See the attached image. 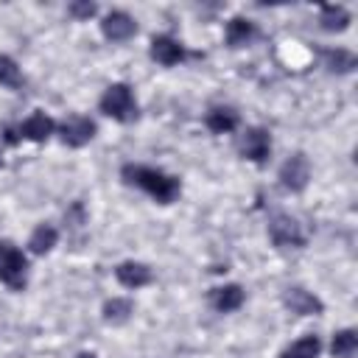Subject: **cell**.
Here are the masks:
<instances>
[{
    "mask_svg": "<svg viewBox=\"0 0 358 358\" xmlns=\"http://www.w3.org/2000/svg\"><path fill=\"white\" fill-rule=\"evenodd\" d=\"M123 179L140 190H145L151 199H157L159 204H168L179 196V179L157 171V168H145V165H123Z\"/></svg>",
    "mask_w": 358,
    "mask_h": 358,
    "instance_id": "cell-1",
    "label": "cell"
},
{
    "mask_svg": "<svg viewBox=\"0 0 358 358\" xmlns=\"http://www.w3.org/2000/svg\"><path fill=\"white\" fill-rule=\"evenodd\" d=\"M25 271H28L25 255L14 243L0 241V282H6L11 291H22L25 288Z\"/></svg>",
    "mask_w": 358,
    "mask_h": 358,
    "instance_id": "cell-2",
    "label": "cell"
},
{
    "mask_svg": "<svg viewBox=\"0 0 358 358\" xmlns=\"http://www.w3.org/2000/svg\"><path fill=\"white\" fill-rule=\"evenodd\" d=\"M101 112L109 115L112 120H120V123L134 120L137 103H134V98H131V90H129L126 84H112V87L101 95Z\"/></svg>",
    "mask_w": 358,
    "mask_h": 358,
    "instance_id": "cell-3",
    "label": "cell"
},
{
    "mask_svg": "<svg viewBox=\"0 0 358 358\" xmlns=\"http://www.w3.org/2000/svg\"><path fill=\"white\" fill-rule=\"evenodd\" d=\"M308 179H310V162H308L305 154H294V157H288L282 162V168H280V185L285 190L299 193V190H305Z\"/></svg>",
    "mask_w": 358,
    "mask_h": 358,
    "instance_id": "cell-4",
    "label": "cell"
},
{
    "mask_svg": "<svg viewBox=\"0 0 358 358\" xmlns=\"http://www.w3.org/2000/svg\"><path fill=\"white\" fill-rule=\"evenodd\" d=\"M268 235L277 246H302L305 243V235L291 215H274L268 221Z\"/></svg>",
    "mask_w": 358,
    "mask_h": 358,
    "instance_id": "cell-5",
    "label": "cell"
},
{
    "mask_svg": "<svg viewBox=\"0 0 358 358\" xmlns=\"http://www.w3.org/2000/svg\"><path fill=\"white\" fill-rule=\"evenodd\" d=\"M92 137H95V123H92L90 117L76 115V117H67V120L62 123V140H64V145H70V148H81V145H87Z\"/></svg>",
    "mask_w": 358,
    "mask_h": 358,
    "instance_id": "cell-6",
    "label": "cell"
},
{
    "mask_svg": "<svg viewBox=\"0 0 358 358\" xmlns=\"http://www.w3.org/2000/svg\"><path fill=\"white\" fill-rule=\"evenodd\" d=\"M271 151V140H268V131L266 129H246V134L241 137V154L252 162H266Z\"/></svg>",
    "mask_w": 358,
    "mask_h": 358,
    "instance_id": "cell-7",
    "label": "cell"
},
{
    "mask_svg": "<svg viewBox=\"0 0 358 358\" xmlns=\"http://www.w3.org/2000/svg\"><path fill=\"white\" fill-rule=\"evenodd\" d=\"M101 31H103V36L112 39V42H126V39L137 31V22H134L126 11H112V14L103 17Z\"/></svg>",
    "mask_w": 358,
    "mask_h": 358,
    "instance_id": "cell-8",
    "label": "cell"
},
{
    "mask_svg": "<svg viewBox=\"0 0 358 358\" xmlns=\"http://www.w3.org/2000/svg\"><path fill=\"white\" fill-rule=\"evenodd\" d=\"M285 305L291 308V313H299V316H316V313H322V299L319 296H313L310 291H305V288H288L285 291Z\"/></svg>",
    "mask_w": 358,
    "mask_h": 358,
    "instance_id": "cell-9",
    "label": "cell"
},
{
    "mask_svg": "<svg viewBox=\"0 0 358 358\" xmlns=\"http://www.w3.org/2000/svg\"><path fill=\"white\" fill-rule=\"evenodd\" d=\"M115 277H117V282L126 285V288H143V285L151 282V268H148L145 263L126 260V263H120V266L115 268Z\"/></svg>",
    "mask_w": 358,
    "mask_h": 358,
    "instance_id": "cell-10",
    "label": "cell"
},
{
    "mask_svg": "<svg viewBox=\"0 0 358 358\" xmlns=\"http://www.w3.org/2000/svg\"><path fill=\"white\" fill-rule=\"evenodd\" d=\"M151 56H154L159 64L171 67V64H179V62L185 59V48H182L176 39H171V36H154V39H151Z\"/></svg>",
    "mask_w": 358,
    "mask_h": 358,
    "instance_id": "cell-11",
    "label": "cell"
},
{
    "mask_svg": "<svg viewBox=\"0 0 358 358\" xmlns=\"http://www.w3.org/2000/svg\"><path fill=\"white\" fill-rule=\"evenodd\" d=\"M210 305H213L218 313L238 310V308L243 305V288H241V285H221V288H213Z\"/></svg>",
    "mask_w": 358,
    "mask_h": 358,
    "instance_id": "cell-12",
    "label": "cell"
},
{
    "mask_svg": "<svg viewBox=\"0 0 358 358\" xmlns=\"http://www.w3.org/2000/svg\"><path fill=\"white\" fill-rule=\"evenodd\" d=\"M53 129H56V123H53L45 112H34V115L20 126V134H22L25 140L42 143V140H48V137L53 134Z\"/></svg>",
    "mask_w": 358,
    "mask_h": 358,
    "instance_id": "cell-13",
    "label": "cell"
},
{
    "mask_svg": "<svg viewBox=\"0 0 358 358\" xmlns=\"http://www.w3.org/2000/svg\"><path fill=\"white\" fill-rule=\"evenodd\" d=\"M255 34H257V31H255V22H249V20H243V17H235V20L227 22V42H229L232 48L249 45Z\"/></svg>",
    "mask_w": 358,
    "mask_h": 358,
    "instance_id": "cell-14",
    "label": "cell"
},
{
    "mask_svg": "<svg viewBox=\"0 0 358 358\" xmlns=\"http://www.w3.org/2000/svg\"><path fill=\"white\" fill-rule=\"evenodd\" d=\"M204 123H207L210 131H215V134H227V131H232V129L238 126V112L229 109V106H218V109H213V112L207 115Z\"/></svg>",
    "mask_w": 358,
    "mask_h": 358,
    "instance_id": "cell-15",
    "label": "cell"
},
{
    "mask_svg": "<svg viewBox=\"0 0 358 358\" xmlns=\"http://www.w3.org/2000/svg\"><path fill=\"white\" fill-rule=\"evenodd\" d=\"M355 350H358V333L355 330H338L330 341L333 358H352Z\"/></svg>",
    "mask_w": 358,
    "mask_h": 358,
    "instance_id": "cell-16",
    "label": "cell"
},
{
    "mask_svg": "<svg viewBox=\"0 0 358 358\" xmlns=\"http://www.w3.org/2000/svg\"><path fill=\"white\" fill-rule=\"evenodd\" d=\"M319 22L324 31H344L350 25V11L344 6H324L319 14Z\"/></svg>",
    "mask_w": 358,
    "mask_h": 358,
    "instance_id": "cell-17",
    "label": "cell"
},
{
    "mask_svg": "<svg viewBox=\"0 0 358 358\" xmlns=\"http://www.w3.org/2000/svg\"><path fill=\"white\" fill-rule=\"evenodd\" d=\"M56 238H59V232H56L50 224H39V227L34 229L28 246H31L34 255H45V252H50V249L56 246Z\"/></svg>",
    "mask_w": 358,
    "mask_h": 358,
    "instance_id": "cell-18",
    "label": "cell"
},
{
    "mask_svg": "<svg viewBox=\"0 0 358 358\" xmlns=\"http://www.w3.org/2000/svg\"><path fill=\"white\" fill-rule=\"evenodd\" d=\"M131 313H134V305L129 299H123V296H115V299H109L103 305V319L109 324H123V322H129Z\"/></svg>",
    "mask_w": 358,
    "mask_h": 358,
    "instance_id": "cell-19",
    "label": "cell"
},
{
    "mask_svg": "<svg viewBox=\"0 0 358 358\" xmlns=\"http://www.w3.org/2000/svg\"><path fill=\"white\" fill-rule=\"evenodd\" d=\"M322 352V341L316 336H305L299 341H294L288 350H282L280 358H316Z\"/></svg>",
    "mask_w": 358,
    "mask_h": 358,
    "instance_id": "cell-20",
    "label": "cell"
},
{
    "mask_svg": "<svg viewBox=\"0 0 358 358\" xmlns=\"http://www.w3.org/2000/svg\"><path fill=\"white\" fill-rule=\"evenodd\" d=\"M324 67L333 70V73H350L355 67V56L344 48H336V50H324Z\"/></svg>",
    "mask_w": 358,
    "mask_h": 358,
    "instance_id": "cell-21",
    "label": "cell"
},
{
    "mask_svg": "<svg viewBox=\"0 0 358 358\" xmlns=\"http://www.w3.org/2000/svg\"><path fill=\"white\" fill-rule=\"evenodd\" d=\"M0 84L8 87V90L22 87V73H20V67L11 56H0Z\"/></svg>",
    "mask_w": 358,
    "mask_h": 358,
    "instance_id": "cell-22",
    "label": "cell"
},
{
    "mask_svg": "<svg viewBox=\"0 0 358 358\" xmlns=\"http://www.w3.org/2000/svg\"><path fill=\"white\" fill-rule=\"evenodd\" d=\"M67 11H70V17H76V20H90V17L98 14V6L90 3V0H76V3H70Z\"/></svg>",
    "mask_w": 358,
    "mask_h": 358,
    "instance_id": "cell-23",
    "label": "cell"
},
{
    "mask_svg": "<svg viewBox=\"0 0 358 358\" xmlns=\"http://www.w3.org/2000/svg\"><path fill=\"white\" fill-rule=\"evenodd\" d=\"M78 358H95V355H90V352H84V355H78Z\"/></svg>",
    "mask_w": 358,
    "mask_h": 358,
    "instance_id": "cell-24",
    "label": "cell"
},
{
    "mask_svg": "<svg viewBox=\"0 0 358 358\" xmlns=\"http://www.w3.org/2000/svg\"><path fill=\"white\" fill-rule=\"evenodd\" d=\"M0 165H3V159H0Z\"/></svg>",
    "mask_w": 358,
    "mask_h": 358,
    "instance_id": "cell-25",
    "label": "cell"
}]
</instances>
